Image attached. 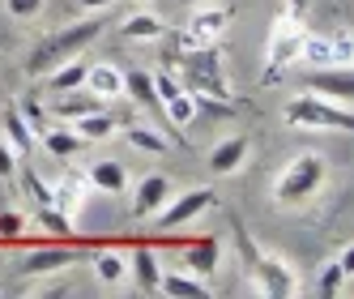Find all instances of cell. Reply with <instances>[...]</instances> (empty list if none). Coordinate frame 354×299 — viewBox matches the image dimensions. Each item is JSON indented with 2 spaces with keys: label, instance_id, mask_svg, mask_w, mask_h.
<instances>
[{
  "label": "cell",
  "instance_id": "obj_1",
  "mask_svg": "<svg viewBox=\"0 0 354 299\" xmlns=\"http://www.w3.org/2000/svg\"><path fill=\"white\" fill-rule=\"evenodd\" d=\"M175 82H180L192 98H201V103L235 107L231 82H226V73H222V52L214 43L209 47H192V52H180V60H175Z\"/></svg>",
  "mask_w": 354,
  "mask_h": 299
},
{
  "label": "cell",
  "instance_id": "obj_2",
  "mask_svg": "<svg viewBox=\"0 0 354 299\" xmlns=\"http://www.w3.org/2000/svg\"><path fill=\"white\" fill-rule=\"evenodd\" d=\"M103 26L107 21L103 17H82V21H68V26H60V30H52V35H43L35 47H30V56H26V73L30 78H47L56 64H64V60H73V56H82L86 47L103 35Z\"/></svg>",
  "mask_w": 354,
  "mask_h": 299
},
{
  "label": "cell",
  "instance_id": "obj_3",
  "mask_svg": "<svg viewBox=\"0 0 354 299\" xmlns=\"http://www.w3.org/2000/svg\"><path fill=\"white\" fill-rule=\"evenodd\" d=\"M235 239H239V253H243V265L252 273V282H257V291L265 299H295L299 295V278L282 257H269L257 239H248L243 227H235Z\"/></svg>",
  "mask_w": 354,
  "mask_h": 299
},
{
  "label": "cell",
  "instance_id": "obj_4",
  "mask_svg": "<svg viewBox=\"0 0 354 299\" xmlns=\"http://www.w3.org/2000/svg\"><path fill=\"white\" fill-rule=\"evenodd\" d=\"M282 116H286L290 129H303V133H316V129H328V133H350V129H354L350 107H346V103H333V98H320L316 90L290 98Z\"/></svg>",
  "mask_w": 354,
  "mask_h": 299
},
{
  "label": "cell",
  "instance_id": "obj_5",
  "mask_svg": "<svg viewBox=\"0 0 354 299\" xmlns=\"http://www.w3.org/2000/svg\"><path fill=\"white\" fill-rule=\"evenodd\" d=\"M328 180V158L324 154H295L290 163H286V171L277 176V184H273V201L277 206H303L308 197H316L320 192V184Z\"/></svg>",
  "mask_w": 354,
  "mask_h": 299
},
{
  "label": "cell",
  "instance_id": "obj_6",
  "mask_svg": "<svg viewBox=\"0 0 354 299\" xmlns=\"http://www.w3.org/2000/svg\"><path fill=\"white\" fill-rule=\"evenodd\" d=\"M303 21L299 17H290V13H282L273 21V30H269V52H265V73H261V82L265 86H277L282 82V73L299 60V47H303Z\"/></svg>",
  "mask_w": 354,
  "mask_h": 299
},
{
  "label": "cell",
  "instance_id": "obj_7",
  "mask_svg": "<svg viewBox=\"0 0 354 299\" xmlns=\"http://www.w3.org/2000/svg\"><path fill=\"white\" fill-rule=\"evenodd\" d=\"M214 188H188L184 197H167V206L158 210V218H154V227L162 231V235H171V231H180V227H188L192 218H201L205 210H214Z\"/></svg>",
  "mask_w": 354,
  "mask_h": 299
},
{
  "label": "cell",
  "instance_id": "obj_8",
  "mask_svg": "<svg viewBox=\"0 0 354 299\" xmlns=\"http://www.w3.org/2000/svg\"><path fill=\"white\" fill-rule=\"evenodd\" d=\"M154 78V94H158V103H162V111H167V124H171V133L175 129H188V124L196 120V98L175 82V73H167V69H158V73H149Z\"/></svg>",
  "mask_w": 354,
  "mask_h": 299
},
{
  "label": "cell",
  "instance_id": "obj_9",
  "mask_svg": "<svg viewBox=\"0 0 354 299\" xmlns=\"http://www.w3.org/2000/svg\"><path fill=\"white\" fill-rule=\"evenodd\" d=\"M226 21H231V9H226V5H205V9H196L192 21H188V30L175 39V47H180V52H192V47H209V43L222 39Z\"/></svg>",
  "mask_w": 354,
  "mask_h": 299
},
{
  "label": "cell",
  "instance_id": "obj_10",
  "mask_svg": "<svg viewBox=\"0 0 354 299\" xmlns=\"http://www.w3.org/2000/svg\"><path fill=\"white\" fill-rule=\"evenodd\" d=\"M68 265H77V248H64V244H39L26 253L21 261V273H30V278H43V273H60Z\"/></svg>",
  "mask_w": 354,
  "mask_h": 299
},
{
  "label": "cell",
  "instance_id": "obj_11",
  "mask_svg": "<svg viewBox=\"0 0 354 299\" xmlns=\"http://www.w3.org/2000/svg\"><path fill=\"white\" fill-rule=\"evenodd\" d=\"M308 90H320V98H333V103L350 107V94H354V78H350V64H328L316 69L308 78Z\"/></svg>",
  "mask_w": 354,
  "mask_h": 299
},
{
  "label": "cell",
  "instance_id": "obj_12",
  "mask_svg": "<svg viewBox=\"0 0 354 299\" xmlns=\"http://www.w3.org/2000/svg\"><path fill=\"white\" fill-rule=\"evenodd\" d=\"M171 180L167 176H145L133 184V218H149V214H158L167 206V197H171Z\"/></svg>",
  "mask_w": 354,
  "mask_h": 299
},
{
  "label": "cell",
  "instance_id": "obj_13",
  "mask_svg": "<svg viewBox=\"0 0 354 299\" xmlns=\"http://www.w3.org/2000/svg\"><path fill=\"white\" fill-rule=\"evenodd\" d=\"M98 107H107L98 94H90L86 86H77V90H64V94H56L52 98V116L56 120H64V124H73L77 116H90V111H98Z\"/></svg>",
  "mask_w": 354,
  "mask_h": 299
},
{
  "label": "cell",
  "instance_id": "obj_14",
  "mask_svg": "<svg viewBox=\"0 0 354 299\" xmlns=\"http://www.w3.org/2000/svg\"><path fill=\"white\" fill-rule=\"evenodd\" d=\"M158 291L162 295H171V299H209V282L205 278H196L192 269H162V278H158Z\"/></svg>",
  "mask_w": 354,
  "mask_h": 299
},
{
  "label": "cell",
  "instance_id": "obj_15",
  "mask_svg": "<svg viewBox=\"0 0 354 299\" xmlns=\"http://www.w3.org/2000/svg\"><path fill=\"white\" fill-rule=\"evenodd\" d=\"M248 150H252V141L243 133L239 137H226V141H218L209 150V167L218 171V176H235V171L243 167V158H248Z\"/></svg>",
  "mask_w": 354,
  "mask_h": 299
},
{
  "label": "cell",
  "instance_id": "obj_16",
  "mask_svg": "<svg viewBox=\"0 0 354 299\" xmlns=\"http://www.w3.org/2000/svg\"><path fill=\"white\" fill-rule=\"evenodd\" d=\"M90 188L111 192V197H124V192H129V171H124V163H115V158H98V163L90 167Z\"/></svg>",
  "mask_w": 354,
  "mask_h": 299
},
{
  "label": "cell",
  "instance_id": "obj_17",
  "mask_svg": "<svg viewBox=\"0 0 354 299\" xmlns=\"http://www.w3.org/2000/svg\"><path fill=\"white\" fill-rule=\"evenodd\" d=\"M94 278L103 287H120L129 278V257H124L120 248H98L94 253Z\"/></svg>",
  "mask_w": 354,
  "mask_h": 299
},
{
  "label": "cell",
  "instance_id": "obj_18",
  "mask_svg": "<svg viewBox=\"0 0 354 299\" xmlns=\"http://www.w3.org/2000/svg\"><path fill=\"white\" fill-rule=\"evenodd\" d=\"M86 90L98 94V98L107 103V98L124 94V73H120L115 64H90V69H86Z\"/></svg>",
  "mask_w": 354,
  "mask_h": 299
},
{
  "label": "cell",
  "instance_id": "obj_19",
  "mask_svg": "<svg viewBox=\"0 0 354 299\" xmlns=\"http://www.w3.org/2000/svg\"><path fill=\"white\" fill-rule=\"evenodd\" d=\"M86 192H90V180H77V176H64L60 184H52V206L60 210V214H77L82 206H86Z\"/></svg>",
  "mask_w": 354,
  "mask_h": 299
},
{
  "label": "cell",
  "instance_id": "obj_20",
  "mask_svg": "<svg viewBox=\"0 0 354 299\" xmlns=\"http://www.w3.org/2000/svg\"><path fill=\"white\" fill-rule=\"evenodd\" d=\"M68 129L77 133L82 141H107V137L115 133V116H111L107 107H98V111H90V116H77Z\"/></svg>",
  "mask_w": 354,
  "mask_h": 299
},
{
  "label": "cell",
  "instance_id": "obj_21",
  "mask_svg": "<svg viewBox=\"0 0 354 299\" xmlns=\"http://www.w3.org/2000/svg\"><path fill=\"white\" fill-rule=\"evenodd\" d=\"M129 273L137 278L141 291H158V278H162V265H158V253L154 248H137L129 257Z\"/></svg>",
  "mask_w": 354,
  "mask_h": 299
},
{
  "label": "cell",
  "instance_id": "obj_22",
  "mask_svg": "<svg viewBox=\"0 0 354 299\" xmlns=\"http://www.w3.org/2000/svg\"><path fill=\"white\" fill-rule=\"evenodd\" d=\"M5 137H9V145H13V154H17V158H26L30 150L39 145L35 129L26 124V116H21L17 107H9V111H5Z\"/></svg>",
  "mask_w": 354,
  "mask_h": 299
},
{
  "label": "cell",
  "instance_id": "obj_23",
  "mask_svg": "<svg viewBox=\"0 0 354 299\" xmlns=\"http://www.w3.org/2000/svg\"><path fill=\"white\" fill-rule=\"evenodd\" d=\"M218 244L214 239H196L184 248V269H192L196 278H209V273H218Z\"/></svg>",
  "mask_w": 354,
  "mask_h": 299
},
{
  "label": "cell",
  "instance_id": "obj_24",
  "mask_svg": "<svg viewBox=\"0 0 354 299\" xmlns=\"http://www.w3.org/2000/svg\"><path fill=\"white\" fill-rule=\"evenodd\" d=\"M86 60L82 56H73V60H64V64H56L52 73H47V90L52 94H64V90H77V86H86Z\"/></svg>",
  "mask_w": 354,
  "mask_h": 299
},
{
  "label": "cell",
  "instance_id": "obj_25",
  "mask_svg": "<svg viewBox=\"0 0 354 299\" xmlns=\"http://www.w3.org/2000/svg\"><path fill=\"white\" fill-rule=\"evenodd\" d=\"M124 137L137 150H145V154H171L175 150V137H162L158 129H149V124H124Z\"/></svg>",
  "mask_w": 354,
  "mask_h": 299
},
{
  "label": "cell",
  "instance_id": "obj_26",
  "mask_svg": "<svg viewBox=\"0 0 354 299\" xmlns=\"http://www.w3.org/2000/svg\"><path fill=\"white\" fill-rule=\"evenodd\" d=\"M162 30H167V21H162L158 13H133V17H129V21L120 26V35H124V39H133V43L162 39Z\"/></svg>",
  "mask_w": 354,
  "mask_h": 299
},
{
  "label": "cell",
  "instance_id": "obj_27",
  "mask_svg": "<svg viewBox=\"0 0 354 299\" xmlns=\"http://www.w3.org/2000/svg\"><path fill=\"white\" fill-rule=\"evenodd\" d=\"M43 145H47V154H52V158H77L82 154V150H86V141L77 137V133H73V129H47L43 137H39Z\"/></svg>",
  "mask_w": 354,
  "mask_h": 299
},
{
  "label": "cell",
  "instance_id": "obj_28",
  "mask_svg": "<svg viewBox=\"0 0 354 299\" xmlns=\"http://www.w3.org/2000/svg\"><path fill=\"white\" fill-rule=\"evenodd\" d=\"M299 60H308L312 69H328V64H337V60H333V39H328V35H303Z\"/></svg>",
  "mask_w": 354,
  "mask_h": 299
},
{
  "label": "cell",
  "instance_id": "obj_29",
  "mask_svg": "<svg viewBox=\"0 0 354 299\" xmlns=\"http://www.w3.org/2000/svg\"><path fill=\"white\" fill-rule=\"evenodd\" d=\"M124 94H129L133 103H141V107L158 103V94H154V78H149V69H133V73H124Z\"/></svg>",
  "mask_w": 354,
  "mask_h": 299
},
{
  "label": "cell",
  "instance_id": "obj_30",
  "mask_svg": "<svg viewBox=\"0 0 354 299\" xmlns=\"http://www.w3.org/2000/svg\"><path fill=\"white\" fill-rule=\"evenodd\" d=\"M346 282H350V273L342 269V261H337V257H333V261H324V265H320V273H316V291H320L324 299L342 295V291H346Z\"/></svg>",
  "mask_w": 354,
  "mask_h": 299
},
{
  "label": "cell",
  "instance_id": "obj_31",
  "mask_svg": "<svg viewBox=\"0 0 354 299\" xmlns=\"http://www.w3.org/2000/svg\"><path fill=\"white\" fill-rule=\"evenodd\" d=\"M17 176H21V188H26V197L35 206H52V184H43V176L35 167H21L17 163Z\"/></svg>",
  "mask_w": 354,
  "mask_h": 299
},
{
  "label": "cell",
  "instance_id": "obj_32",
  "mask_svg": "<svg viewBox=\"0 0 354 299\" xmlns=\"http://www.w3.org/2000/svg\"><path fill=\"white\" fill-rule=\"evenodd\" d=\"M39 227L52 231V235H73V218L60 214L56 206H39Z\"/></svg>",
  "mask_w": 354,
  "mask_h": 299
},
{
  "label": "cell",
  "instance_id": "obj_33",
  "mask_svg": "<svg viewBox=\"0 0 354 299\" xmlns=\"http://www.w3.org/2000/svg\"><path fill=\"white\" fill-rule=\"evenodd\" d=\"M21 231H26V218L17 210H0V239L13 244V239H21Z\"/></svg>",
  "mask_w": 354,
  "mask_h": 299
},
{
  "label": "cell",
  "instance_id": "obj_34",
  "mask_svg": "<svg viewBox=\"0 0 354 299\" xmlns=\"http://www.w3.org/2000/svg\"><path fill=\"white\" fill-rule=\"evenodd\" d=\"M328 39H333V60H337V64H350V56H354V39H350V30H333Z\"/></svg>",
  "mask_w": 354,
  "mask_h": 299
},
{
  "label": "cell",
  "instance_id": "obj_35",
  "mask_svg": "<svg viewBox=\"0 0 354 299\" xmlns=\"http://www.w3.org/2000/svg\"><path fill=\"white\" fill-rule=\"evenodd\" d=\"M5 9H9V17H39L43 0H5Z\"/></svg>",
  "mask_w": 354,
  "mask_h": 299
},
{
  "label": "cell",
  "instance_id": "obj_36",
  "mask_svg": "<svg viewBox=\"0 0 354 299\" xmlns=\"http://www.w3.org/2000/svg\"><path fill=\"white\" fill-rule=\"evenodd\" d=\"M17 111L26 116V124L35 129V137H43V133H47V120H43V107H39V103H21Z\"/></svg>",
  "mask_w": 354,
  "mask_h": 299
},
{
  "label": "cell",
  "instance_id": "obj_37",
  "mask_svg": "<svg viewBox=\"0 0 354 299\" xmlns=\"http://www.w3.org/2000/svg\"><path fill=\"white\" fill-rule=\"evenodd\" d=\"M17 176V154L9 141H0V180H13Z\"/></svg>",
  "mask_w": 354,
  "mask_h": 299
},
{
  "label": "cell",
  "instance_id": "obj_38",
  "mask_svg": "<svg viewBox=\"0 0 354 299\" xmlns=\"http://www.w3.org/2000/svg\"><path fill=\"white\" fill-rule=\"evenodd\" d=\"M77 5H82L86 13H107V9L115 5V0H77Z\"/></svg>",
  "mask_w": 354,
  "mask_h": 299
},
{
  "label": "cell",
  "instance_id": "obj_39",
  "mask_svg": "<svg viewBox=\"0 0 354 299\" xmlns=\"http://www.w3.org/2000/svg\"><path fill=\"white\" fill-rule=\"evenodd\" d=\"M290 5V17H303V9H308V0H286Z\"/></svg>",
  "mask_w": 354,
  "mask_h": 299
},
{
  "label": "cell",
  "instance_id": "obj_40",
  "mask_svg": "<svg viewBox=\"0 0 354 299\" xmlns=\"http://www.w3.org/2000/svg\"><path fill=\"white\" fill-rule=\"evenodd\" d=\"M184 5H201V0H184Z\"/></svg>",
  "mask_w": 354,
  "mask_h": 299
}]
</instances>
